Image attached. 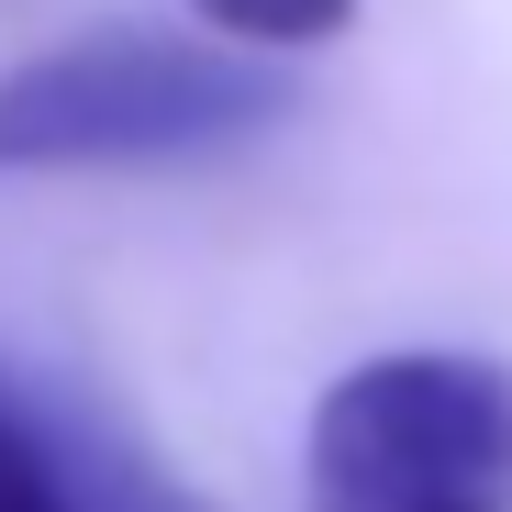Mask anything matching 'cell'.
Listing matches in <instances>:
<instances>
[{"mask_svg":"<svg viewBox=\"0 0 512 512\" xmlns=\"http://www.w3.org/2000/svg\"><path fill=\"white\" fill-rule=\"evenodd\" d=\"M256 123H279V78H268V56H245L223 34L101 23L0 78V167H23V179L179 167V156L245 145Z\"/></svg>","mask_w":512,"mask_h":512,"instance_id":"6da1fadb","label":"cell"},{"mask_svg":"<svg viewBox=\"0 0 512 512\" xmlns=\"http://www.w3.org/2000/svg\"><path fill=\"white\" fill-rule=\"evenodd\" d=\"M301 512H512V368L468 346L357 357L301 423Z\"/></svg>","mask_w":512,"mask_h":512,"instance_id":"7a4b0ae2","label":"cell"},{"mask_svg":"<svg viewBox=\"0 0 512 512\" xmlns=\"http://www.w3.org/2000/svg\"><path fill=\"white\" fill-rule=\"evenodd\" d=\"M0 512H112V490L67 457V435L0 390Z\"/></svg>","mask_w":512,"mask_h":512,"instance_id":"3957f363","label":"cell"},{"mask_svg":"<svg viewBox=\"0 0 512 512\" xmlns=\"http://www.w3.org/2000/svg\"><path fill=\"white\" fill-rule=\"evenodd\" d=\"M190 23L245 56H323L334 34H357V0H190Z\"/></svg>","mask_w":512,"mask_h":512,"instance_id":"277c9868","label":"cell"}]
</instances>
